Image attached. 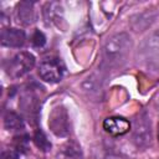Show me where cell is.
<instances>
[{
  "mask_svg": "<svg viewBox=\"0 0 159 159\" xmlns=\"http://www.w3.org/2000/svg\"><path fill=\"white\" fill-rule=\"evenodd\" d=\"M48 127L51 132L57 137H66L70 133V118L67 111L62 106H57L52 109L48 117Z\"/></svg>",
  "mask_w": 159,
  "mask_h": 159,
  "instance_id": "6",
  "label": "cell"
},
{
  "mask_svg": "<svg viewBox=\"0 0 159 159\" xmlns=\"http://www.w3.org/2000/svg\"><path fill=\"white\" fill-rule=\"evenodd\" d=\"M158 140H159V123H158Z\"/></svg>",
  "mask_w": 159,
  "mask_h": 159,
  "instance_id": "19",
  "label": "cell"
},
{
  "mask_svg": "<svg viewBox=\"0 0 159 159\" xmlns=\"http://www.w3.org/2000/svg\"><path fill=\"white\" fill-rule=\"evenodd\" d=\"M142 60L153 70H159V31L150 34L140 46Z\"/></svg>",
  "mask_w": 159,
  "mask_h": 159,
  "instance_id": "3",
  "label": "cell"
},
{
  "mask_svg": "<svg viewBox=\"0 0 159 159\" xmlns=\"http://www.w3.org/2000/svg\"><path fill=\"white\" fill-rule=\"evenodd\" d=\"M133 140L137 147L145 148L152 142V125L145 113L139 114L133 123Z\"/></svg>",
  "mask_w": 159,
  "mask_h": 159,
  "instance_id": "5",
  "label": "cell"
},
{
  "mask_svg": "<svg viewBox=\"0 0 159 159\" xmlns=\"http://www.w3.org/2000/svg\"><path fill=\"white\" fill-rule=\"evenodd\" d=\"M31 43L34 47H42L46 43V36L43 35V32L36 29L31 36Z\"/></svg>",
  "mask_w": 159,
  "mask_h": 159,
  "instance_id": "17",
  "label": "cell"
},
{
  "mask_svg": "<svg viewBox=\"0 0 159 159\" xmlns=\"http://www.w3.org/2000/svg\"><path fill=\"white\" fill-rule=\"evenodd\" d=\"M4 127L7 130L15 132V130H21L24 129V119L15 112H6L4 116Z\"/></svg>",
  "mask_w": 159,
  "mask_h": 159,
  "instance_id": "12",
  "label": "cell"
},
{
  "mask_svg": "<svg viewBox=\"0 0 159 159\" xmlns=\"http://www.w3.org/2000/svg\"><path fill=\"white\" fill-rule=\"evenodd\" d=\"M35 66V57L30 52L22 51L20 53H16L12 58H10L5 65L6 73L12 77L17 78L24 75H26L31 68Z\"/></svg>",
  "mask_w": 159,
  "mask_h": 159,
  "instance_id": "2",
  "label": "cell"
},
{
  "mask_svg": "<svg viewBox=\"0 0 159 159\" xmlns=\"http://www.w3.org/2000/svg\"><path fill=\"white\" fill-rule=\"evenodd\" d=\"M16 15L19 19V22L24 25H30L35 21V10H34V2L30 1H21L17 4L16 7Z\"/></svg>",
  "mask_w": 159,
  "mask_h": 159,
  "instance_id": "10",
  "label": "cell"
},
{
  "mask_svg": "<svg viewBox=\"0 0 159 159\" xmlns=\"http://www.w3.org/2000/svg\"><path fill=\"white\" fill-rule=\"evenodd\" d=\"M60 158L61 159H82L81 147L73 140H67L60 149Z\"/></svg>",
  "mask_w": 159,
  "mask_h": 159,
  "instance_id": "11",
  "label": "cell"
},
{
  "mask_svg": "<svg viewBox=\"0 0 159 159\" xmlns=\"http://www.w3.org/2000/svg\"><path fill=\"white\" fill-rule=\"evenodd\" d=\"M32 140L35 143V145L42 150V152H48L52 147L51 142L47 139V137L45 135V133L41 130V129H37L35 133H34V137H32Z\"/></svg>",
  "mask_w": 159,
  "mask_h": 159,
  "instance_id": "15",
  "label": "cell"
},
{
  "mask_svg": "<svg viewBox=\"0 0 159 159\" xmlns=\"http://www.w3.org/2000/svg\"><path fill=\"white\" fill-rule=\"evenodd\" d=\"M19 107L21 108L22 113L27 117H36L39 111H40V101L39 98L34 94V92H26L22 94L20 102H19Z\"/></svg>",
  "mask_w": 159,
  "mask_h": 159,
  "instance_id": "9",
  "label": "cell"
},
{
  "mask_svg": "<svg viewBox=\"0 0 159 159\" xmlns=\"http://www.w3.org/2000/svg\"><path fill=\"white\" fill-rule=\"evenodd\" d=\"M103 128L111 135H123L129 132L130 123L122 117H109L104 119Z\"/></svg>",
  "mask_w": 159,
  "mask_h": 159,
  "instance_id": "7",
  "label": "cell"
},
{
  "mask_svg": "<svg viewBox=\"0 0 159 159\" xmlns=\"http://www.w3.org/2000/svg\"><path fill=\"white\" fill-rule=\"evenodd\" d=\"M26 35L20 29L1 30V45L6 47H21L25 43Z\"/></svg>",
  "mask_w": 159,
  "mask_h": 159,
  "instance_id": "8",
  "label": "cell"
},
{
  "mask_svg": "<svg viewBox=\"0 0 159 159\" xmlns=\"http://www.w3.org/2000/svg\"><path fill=\"white\" fill-rule=\"evenodd\" d=\"M65 73V65L57 57H46L40 62L39 75L40 77L50 83L60 82Z\"/></svg>",
  "mask_w": 159,
  "mask_h": 159,
  "instance_id": "4",
  "label": "cell"
},
{
  "mask_svg": "<svg viewBox=\"0 0 159 159\" xmlns=\"http://www.w3.org/2000/svg\"><path fill=\"white\" fill-rule=\"evenodd\" d=\"M60 14H62V7L57 2H47L43 7V16L47 22H57Z\"/></svg>",
  "mask_w": 159,
  "mask_h": 159,
  "instance_id": "13",
  "label": "cell"
},
{
  "mask_svg": "<svg viewBox=\"0 0 159 159\" xmlns=\"http://www.w3.org/2000/svg\"><path fill=\"white\" fill-rule=\"evenodd\" d=\"M27 143H29V137L26 134L17 135V137L14 138V147L16 148L17 152L25 153L27 150Z\"/></svg>",
  "mask_w": 159,
  "mask_h": 159,
  "instance_id": "16",
  "label": "cell"
},
{
  "mask_svg": "<svg viewBox=\"0 0 159 159\" xmlns=\"http://www.w3.org/2000/svg\"><path fill=\"white\" fill-rule=\"evenodd\" d=\"M1 159H19V155L16 152L12 150H5L1 153Z\"/></svg>",
  "mask_w": 159,
  "mask_h": 159,
  "instance_id": "18",
  "label": "cell"
},
{
  "mask_svg": "<svg viewBox=\"0 0 159 159\" xmlns=\"http://www.w3.org/2000/svg\"><path fill=\"white\" fill-rule=\"evenodd\" d=\"M83 89L89 93L91 97H98L99 96V92H101V81H98V78H96L94 76H91L88 77L84 82H83Z\"/></svg>",
  "mask_w": 159,
  "mask_h": 159,
  "instance_id": "14",
  "label": "cell"
},
{
  "mask_svg": "<svg viewBox=\"0 0 159 159\" xmlns=\"http://www.w3.org/2000/svg\"><path fill=\"white\" fill-rule=\"evenodd\" d=\"M132 48V39L125 32L113 35L104 43L101 52L99 67L103 71H111L120 67L128 58Z\"/></svg>",
  "mask_w": 159,
  "mask_h": 159,
  "instance_id": "1",
  "label": "cell"
}]
</instances>
